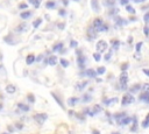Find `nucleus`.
I'll return each mask as SVG.
<instances>
[{
    "mask_svg": "<svg viewBox=\"0 0 149 134\" xmlns=\"http://www.w3.org/2000/svg\"><path fill=\"white\" fill-rule=\"evenodd\" d=\"M91 100V96H88V94H84L83 96V101L84 103H88Z\"/></svg>",
    "mask_w": 149,
    "mask_h": 134,
    "instance_id": "72a5a7b5",
    "label": "nucleus"
},
{
    "mask_svg": "<svg viewBox=\"0 0 149 134\" xmlns=\"http://www.w3.org/2000/svg\"><path fill=\"white\" fill-rule=\"evenodd\" d=\"M58 27H59L61 29H63V28H64V23H59V26H58Z\"/></svg>",
    "mask_w": 149,
    "mask_h": 134,
    "instance_id": "3c124183",
    "label": "nucleus"
},
{
    "mask_svg": "<svg viewBox=\"0 0 149 134\" xmlns=\"http://www.w3.org/2000/svg\"><path fill=\"white\" fill-rule=\"evenodd\" d=\"M142 90H143V92H149V83H146L142 86Z\"/></svg>",
    "mask_w": 149,
    "mask_h": 134,
    "instance_id": "e433bc0d",
    "label": "nucleus"
},
{
    "mask_svg": "<svg viewBox=\"0 0 149 134\" xmlns=\"http://www.w3.org/2000/svg\"><path fill=\"white\" fill-rule=\"evenodd\" d=\"M51 96H52V97L55 98V100H56V103H57V104H58V105H59V106H61V107H62L63 110H65V105L63 104V101H62V99H59V97H58V96H57V94H56L55 92H51Z\"/></svg>",
    "mask_w": 149,
    "mask_h": 134,
    "instance_id": "9d476101",
    "label": "nucleus"
},
{
    "mask_svg": "<svg viewBox=\"0 0 149 134\" xmlns=\"http://www.w3.org/2000/svg\"><path fill=\"white\" fill-rule=\"evenodd\" d=\"M123 117H126V113H125V112H121V113H116V114H114V119H115L116 121L121 120Z\"/></svg>",
    "mask_w": 149,
    "mask_h": 134,
    "instance_id": "b1692460",
    "label": "nucleus"
},
{
    "mask_svg": "<svg viewBox=\"0 0 149 134\" xmlns=\"http://www.w3.org/2000/svg\"><path fill=\"white\" fill-rule=\"evenodd\" d=\"M141 47H142V42H139V43L136 44V52H140Z\"/></svg>",
    "mask_w": 149,
    "mask_h": 134,
    "instance_id": "a19ab883",
    "label": "nucleus"
},
{
    "mask_svg": "<svg viewBox=\"0 0 149 134\" xmlns=\"http://www.w3.org/2000/svg\"><path fill=\"white\" fill-rule=\"evenodd\" d=\"M118 101V98H111V99H104L102 100V103L105 104V105H111V104H113V103H116Z\"/></svg>",
    "mask_w": 149,
    "mask_h": 134,
    "instance_id": "5701e85b",
    "label": "nucleus"
},
{
    "mask_svg": "<svg viewBox=\"0 0 149 134\" xmlns=\"http://www.w3.org/2000/svg\"><path fill=\"white\" fill-rule=\"evenodd\" d=\"M77 62H78V65L83 69L85 66V62H86V57L84 55H79L78 58H77Z\"/></svg>",
    "mask_w": 149,
    "mask_h": 134,
    "instance_id": "1a4fd4ad",
    "label": "nucleus"
},
{
    "mask_svg": "<svg viewBox=\"0 0 149 134\" xmlns=\"http://www.w3.org/2000/svg\"><path fill=\"white\" fill-rule=\"evenodd\" d=\"M143 20H144V22H148V21H149V12H148V13H146V15H144Z\"/></svg>",
    "mask_w": 149,
    "mask_h": 134,
    "instance_id": "a18cd8bd",
    "label": "nucleus"
},
{
    "mask_svg": "<svg viewBox=\"0 0 149 134\" xmlns=\"http://www.w3.org/2000/svg\"><path fill=\"white\" fill-rule=\"evenodd\" d=\"M57 62H58V58H57L55 55H51V56L48 58V64H49V65H51V66L56 65V64H57Z\"/></svg>",
    "mask_w": 149,
    "mask_h": 134,
    "instance_id": "f8f14e48",
    "label": "nucleus"
},
{
    "mask_svg": "<svg viewBox=\"0 0 149 134\" xmlns=\"http://www.w3.org/2000/svg\"><path fill=\"white\" fill-rule=\"evenodd\" d=\"M135 2H142V1H144V0H134Z\"/></svg>",
    "mask_w": 149,
    "mask_h": 134,
    "instance_id": "5fc2aeb1",
    "label": "nucleus"
},
{
    "mask_svg": "<svg viewBox=\"0 0 149 134\" xmlns=\"http://www.w3.org/2000/svg\"><path fill=\"white\" fill-rule=\"evenodd\" d=\"M92 26H93V28H94V29L97 30V33H98V31H101V28H102V26H104V22H102V20H101L100 17H95V19L93 20Z\"/></svg>",
    "mask_w": 149,
    "mask_h": 134,
    "instance_id": "7ed1b4c3",
    "label": "nucleus"
},
{
    "mask_svg": "<svg viewBox=\"0 0 149 134\" xmlns=\"http://www.w3.org/2000/svg\"><path fill=\"white\" fill-rule=\"evenodd\" d=\"M128 66H129L128 63H123V64L121 65V71H122V72H126V70L128 69Z\"/></svg>",
    "mask_w": 149,
    "mask_h": 134,
    "instance_id": "f704fd0d",
    "label": "nucleus"
},
{
    "mask_svg": "<svg viewBox=\"0 0 149 134\" xmlns=\"http://www.w3.org/2000/svg\"><path fill=\"white\" fill-rule=\"evenodd\" d=\"M28 28H29V27H28V24H27V23H20L19 26H16V27H15V29H14V30H15L16 33H24V31H27V30H28Z\"/></svg>",
    "mask_w": 149,
    "mask_h": 134,
    "instance_id": "423d86ee",
    "label": "nucleus"
},
{
    "mask_svg": "<svg viewBox=\"0 0 149 134\" xmlns=\"http://www.w3.org/2000/svg\"><path fill=\"white\" fill-rule=\"evenodd\" d=\"M119 82H120V85H121V89L125 90L126 86H127V82H128V75L127 72H122L120 78H119Z\"/></svg>",
    "mask_w": 149,
    "mask_h": 134,
    "instance_id": "39448f33",
    "label": "nucleus"
},
{
    "mask_svg": "<svg viewBox=\"0 0 149 134\" xmlns=\"http://www.w3.org/2000/svg\"><path fill=\"white\" fill-rule=\"evenodd\" d=\"M112 134H120L119 132H114V133H112Z\"/></svg>",
    "mask_w": 149,
    "mask_h": 134,
    "instance_id": "6e6d98bb",
    "label": "nucleus"
},
{
    "mask_svg": "<svg viewBox=\"0 0 149 134\" xmlns=\"http://www.w3.org/2000/svg\"><path fill=\"white\" fill-rule=\"evenodd\" d=\"M95 36H97V30L93 28V26L88 27V30H87V37H88L90 40H93Z\"/></svg>",
    "mask_w": 149,
    "mask_h": 134,
    "instance_id": "0eeeda50",
    "label": "nucleus"
},
{
    "mask_svg": "<svg viewBox=\"0 0 149 134\" xmlns=\"http://www.w3.org/2000/svg\"><path fill=\"white\" fill-rule=\"evenodd\" d=\"M78 101H79V98H77V97H72V98H70V99L68 100L69 105H71V106H74Z\"/></svg>",
    "mask_w": 149,
    "mask_h": 134,
    "instance_id": "aec40b11",
    "label": "nucleus"
},
{
    "mask_svg": "<svg viewBox=\"0 0 149 134\" xmlns=\"http://www.w3.org/2000/svg\"><path fill=\"white\" fill-rule=\"evenodd\" d=\"M91 7L93 9V12L98 13L100 10V6H99V1L98 0H91Z\"/></svg>",
    "mask_w": 149,
    "mask_h": 134,
    "instance_id": "6e6552de",
    "label": "nucleus"
},
{
    "mask_svg": "<svg viewBox=\"0 0 149 134\" xmlns=\"http://www.w3.org/2000/svg\"><path fill=\"white\" fill-rule=\"evenodd\" d=\"M142 72L149 77V69H142Z\"/></svg>",
    "mask_w": 149,
    "mask_h": 134,
    "instance_id": "de8ad7c7",
    "label": "nucleus"
},
{
    "mask_svg": "<svg viewBox=\"0 0 149 134\" xmlns=\"http://www.w3.org/2000/svg\"><path fill=\"white\" fill-rule=\"evenodd\" d=\"M141 126L143 127V128H148L149 127V113L147 114V117H146V119L142 121V124H141Z\"/></svg>",
    "mask_w": 149,
    "mask_h": 134,
    "instance_id": "4be33fe9",
    "label": "nucleus"
},
{
    "mask_svg": "<svg viewBox=\"0 0 149 134\" xmlns=\"http://www.w3.org/2000/svg\"><path fill=\"white\" fill-rule=\"evenodd\" d=\"M62 49H63V43H61V42H58V43H56L54 47H52V50L54 51H62Z\"/></svg>",
    "mask_w": 149,
    "mask_h": 134,
    "instance_id": "f3484780",
    "label": "nucleus"
},
{
    "mask_svg": "<svg viewBox=\"0 0 149 134\" xmlns=\"http://www.w3.org/2000/svg\"><path fill=\"white\" fill-rule=\"evenodd\" d=\"M70 47H72V48H76V47H77V42H76L74 40H72V41H71V43H70Z\"/></svg>",
    "mask_w": 149,
    "mask_h": 134,
    "instance_id": "37998d69",
    "label": "nucleus"
},
{
    "mask_svg": "<svg viewBox=\"0 0 149 134\" xmlns=\"http://www.w3.org/2000/svg\"><path fill=\"white\" fill-rule=\"evenodd\" d=\"M34 1H35V0H29V2H33V3H34Z\"/></svg>",
    "mask_w": 149,
    "mask_h": 134,
    "instance_id": "4d7b16f0",
    "label": "nucleus"
},
{
    "mask_svg": "<svg viewBox=\"0 0 149 134\" xmlns=\"http://www.w3.org/2000/svg\"><path fill=\"white\" fill-rule=\"evenodd\" d=\"M143 33H144L146 36H149V27H148V26H144V28H143Z\"/></svg>",
    "mask_w": 149,
    "mask_h": 134,
    "instance_id": "58836bf2",
    "label": "nucleus"
},
{
    "mask_svg": "<svg viewBox=\"0 0 149 134\" xmlns=\"http://www.w3.org/2000/svg\"><path fill=\"white\" fill-rule=\"evenodd\" d=\"M3 41H5V42H8L9 44H15V43H14V41L12 40V35H8V36L3 37Z\"/></svg>",
    "mask_w": 149,
    "mask_h": 134,
    "instance_id": "bb28decb",
    "label": "nucleus"
},
{
    "mask_svg": "<svg viewBox=\"0 0 149 134\" xmlns=\"http://www.w3.org/2000/svg\"><path fill=\"white\" fill-rule=\"evenodd\" d=\"M140 89H141V85H140V84H135V85H133V86L130 87V92H132V93L137 92Z\"/></svg>",
    "mask_w": 149,
    "mask_h": 134,
    "instance_id": "393cba45",
    "label": "nucleus"
},
{
    "mask_svg": "<svg viewBox=\"0 0 149 134\" xmlns=\"http://www.w3.org/2000/svg\"><path fill=\"white\" fill-rule=\"evenodd\" d=\"M111 56H112V54H111V52L106 54V55H105V61H109V59H111Z\"/></svg>",
    "mask_w": 149,
    "mask_h": 134,
    "instance_id": "c03bdc74",
    "label": "nucleus"
},
{
    "mask_svg": "<svg viewBox=\"0 0 149 134\" xmlns=\"http://www.w3.org/2000/svg\"><path fill=\"white\" fill-rule=\"evenodd\" d=\"M17 107H19L21 111H23V112H28V111H29V106H27L26 104H22V103H19V104H17Z\"/></svg>",
    "mask_w": 149,
    "mask_h": 134,
    "instance_id": "412c9836",
    "label": "nucleus"
},
{
    "mask_svg": "<svg viewBox=\"0 0 149 134\" xmlns=\"http://www.w3.org/2000/svg\"><path fill=\"white\" fill-rule=\"evenodd\" d=\"M95 49H97V52H99V54L104 52V51L107 49V42L104 41V40L98 41V43L95 44Z\"/></svg>",
    "mask_w": 149,
    "mask_h": 134,
    "instance_id": "f257e3e1",
    "label": "nucleus"
},
{
    "mask_svg": "<svg viewBox=\"0 0 149 134\" xmlns=\"http://www.w3.org/2000/svg\"><path fill=\"white\" fill-rule=\"evenodd\" d=\"M63 3L64 5H68V0H63Z\"/></svg>",
    "mask_w": 149,
    "mask_h": 134,
    "instance_id": "864d4df0",
    "label": "nucleus"
},
{
    "mask_svg": "<svg viewBox=\"0 0 149 134\" xmlns=\"http://www.w3.org/2000/svg\"><path fill=\"white\" fill-rule=\"evenodd\" d=\"M1 106H2V105H1V104H0V110H1Z\"/></svg>",
    "mask_w": 149,
    "mask_h": 134,
    "instance_id": "bf43d9fd",
    "label": "nucleus"
},
{
    "mask_svg": "<svg viewBox=\"0 0 149 134\" xmlns=\"http://www.w3.org/2000/svg\"><path fill=\"white\" fill-rule=\"evenodd\" d=\"M59 62H61V64H62V66H63V68H68V66H69V64H70V63H69L66 59H64V58H61V61H59Z\"/></svg>",
    "mask_w": 149,
    "mask_h": 134,
    "instance_id": "7c9ffc66",
    "label": "nucleus"
},
{
    "mask_svg": "<svg viewBox=\"0 0 149 134\" xmlns=\"http://www.w3.org/2000/svg\"><path fill=\"white\" fill-rule=\"evenodd\" d=\"M92 134H100V132L97 131V129H93V131H92Z\"/></svg>",
    "mask_w": 149,
    "mask_h": 134,
    "instance_id": "8fccbe9b",
    "label": "nucleus"
},
{
    "mask_svg": "<svg viewBox=\"0 0 149 134\" xmlns=\"http://www.w3.org/2000/svg\"><path fill=\"white\" fill-rule=\"evenodd\" d=\"M119 45H120V42H119V41H113V48H114V49H118Z\"/></svg>",
    "mask_w": 149,
    "mask_h": 134,
    "instance_id": "ea45409f",
    "label": "nucleus"
},
{
    "mask_svg": "<svg viewBox=\"0 0 149 134\" xmlns=\"http://www.w3.org/2000/svg\"><path fill=\"white\" fill-rule=\"evenodd\" d=\"M93 58H94L95 62H99V61L101 59V56H100L99 52H94V54H93Z\"/></svg>",
    "mask_w": 149,
    "mask_h": 134,
    "instance_id": "2f4dec72",
    "label": "nucleus"
},
{
    "mask_svg": "<svg viewBox=\"0 0 149 134\" xmlns=\"http://www.w3.org/2000/svg\"><path fill=\"white\" fill-rule=\"evenodd\" d=\"M101 111V107L99 106V105H95L94 107H93V112H92V115H94L97 112H100Z\"/></svg>",
    "mask_w": 149,
    "mask_h": 134,
    "instance_id": "473e14b6",
    "label": "nucleus"
},
{
    "mask_svg": "<svg viewBox=\"0 0 149 134\" xmlns=\"http://www.w3.org/2000/svg\"><path fill=\"white\" fill-rule=\"evenodd\" d=\"M83 75H86L88 78H94V77L97 76V71L93 70V69H88V70H86V72L83 73Z\"/></svg>",
    "mask_w": 149,
    "mask_h": 134,
    "instance_id": "4468645a",
    "label": "nucleus"
},
{
    "mask_svg": "<svg viewBox=\"0 0 149 134\" xmlns=\"http://www.w3.org/2000/svg\"><path fill=\"white\" fill-rule=\"evenodd\" d=\"M41 1H42V0H35V1H34V6H35L36 8H38V7H40Z\"/></svg>",
    "mask_w": 149,
    "mask_h": 134,
    "instance_id": "79ce46f5",
    "label": "nucleus"
},
{
    "mask_svg": "<svg viewBox=\"0 0 149 134\" xmlns=\"http://www.w3.org/2000/svg\"><path fill=\"white\" fill-rule=\"evenodd\" d=\"M132 120H133V118H129V117H127V115H126V117H123L121 120H119V121H118V124H119V125H121V126H123V125H128Z\"/></svg>",
    "mask_w": 149,
    "mask_h": 134,
    "instance_id": "9b49d317",
    "label": "nucleus"
},
{
    "mask_svg": "<svg viewBox=\"0 0 149 134\" xmlns=\"http://www.w3.org/2000/svg\"><path fill=\"white\" fill-rule=\"evenodd\" d=\"M35 61H36V58H35L34 54H29V55H27V57H26V63H27L28 65L33 64Z\"/></svg>",
    "mask_w": 149,
    "mask_h": 134,
    "instance_id": "ddd939ff",
    "label": "nucleus"
},
{
    "mask_svg": "<svg viewBox=\"0 0 149 134\" xmlns=\"http://www.w3.org/2000/svg\"><path fill=\"white\" fill-rule=\"evenodd\" d=\"M120 2H121V5H123V6H127V5H128V0H120Z\"/></svg>",
    "mask_w": 149,
    "mask_h": 134,
    "instance_id": "09e8293b",
    "label": "nucleus"
},
{
    "mask_svg": "<svg viewBox=\"0 0 149 134\" xmlns=\"http://www.w3.org/2000/svg\"><path fill=\"white\" fill-rule=\"evenodd\" d=\"M30 15H31V12L30 10H26V12H22L21 14H20V16H21V19H29L30 17Z\"/></svg>",
    "mask_w": 149,
    "mask_h": 134,
    "instance_id": "a211bd4d",
    "label": "nucleus"
},
{
    "mask_svg": "<svg viewBox=\"0 0 149 134\" xmlns=\"http://www.w3.org/2000/svg\"><path fill=\"white\" fill-rule=\"evenodd\" d=\"M42 23V19H36L34 22H33V27L34 28H38V26Z\"/></svg>",
    "mask_w": 149,
    "mask_h": 134,
    "instance_id": "a878e982",
    "label": "nucleus"
},
{
    "mask_svg": "<svg viewBox=\"0 0 149 134\" xmlns=\"http://www.w3.org/2000/svg\"><path fill=\"white\" fill-rule=\"evenodd\" d=\"M47 118H48V115H47L45 113H37V114L34 115V120H35L38 125H42V124L47 120Z\"/></svg>",
    "mask_w": 149,
    "mask_h": 134,
    "instance_id": "20e7f679",
    "label": "nucleus"
},
{
    "mask_svg": "<svg viewBox=\"0 0 149 134\" xmlns=\"http://www.w3.org/2000/svg\"><path fill=\"white\" fill-rule=\"evenodd\" d=\"M126 7V10L128 12V13H132V14H135V9L130 6V5H127V6H125Z\"/></svg>",
    "mask_w": 149,
    "mask_h": 134,
    "instance_id": "c756f323",
    "label": "nucleus"
},
{
    "mask_svg": "<svg viewBox=\"0 0 149 134\" xmlns=\"http://www.w3.org/2000/svg\"><path fill=\"white\" fill-rule=\"evenodd\" d=\"M27 7H28V5H27L26 2H21V3L19 5V8H20V9H26Z\"/></svg>",
    "mask_w": 149,
    "mask_h": 134,
    "instance_id": "4c0bfd02",
    "label": "nucleus"
},
{
    "mask_svg": "<svg viewBox=\"0 0 149 134\" xmlns=\"http://www.w3.org/2000/svg\"><path fill=\"white\" fill-rule=\"evenodd\" d=\"M58 13H59V15H61V16H64V15L66 14V12H65L64 9H59V12H58Z\"/></svg>",
    "mask_w": 149,
    "mask_h": 134,
    "instance_id": "49530a36",
    "label": "nucleus"
},
{
    "mask_svg": "<svg viewBox=\"0 0 149 134\" xmlns=\"http://www.w3.org/2000/svg\"><path fill=\"white\" fill-rule=\"evenodd\" d=\"M95 71H97V73H98V75H104V73H105V71H106V69H105V66H99Z\"/></svg>",
    "mask_w": 149,
    "mask_h": 134,
    "instance_id": "cd10ccee",
    "label": "nucleus"
},
{
    "mask_svg": "<svg viewBox=\"0 0 149 134\" xmlns=\"http://www.w3.org/2000/svg\"><path fill=\"white\" fill-rule=\"evenodd\" d=\"M27 98H28V100H29L30 103H34V101H35V97H34V94H31V93H29V94L27 96Z\"/></svg>",
    "mask_w": 149,
    "mask_h": 134,
    "instance_id": "c9c22d12",
    "label": "nucleus"
},
{
    "mask_svg": "<svg viewBox=\"0 0 149 134\" xmlns=\"http://www.w3.org/2000/svg\"><path fill=\"white\" fill-rule=\"evenodd\" d=\"M1 134H9V133H1Z\"/></svg>",
    "mask_w": 149,
    "mask_h": 134,
    "instance_id": "13d9d810",
    "label": "nucleus"
},
{
    "mask_svg": "<svg viewBox=\"0 0 149 134\" xmlns=\"http://www.w3.org/2000/svg\"><path fill=\"white\" fill-rule=\"evenodd\" d=\"M134 101V97L130 94V93H126L123 97H122V101H121V105L122 106H127L129 104H132Z\"/></svg>",
    "mask_w": 149,
    "mask_h": 134,
    "instance_id": "f03ea898",
    "label": "nucleus"
},
{
    "mask_svg": "<svg viewBox=\"0 0 149 134\" xmlns=\"http://www.w3.org/2000/svg\"><path fill=\"white\" fill-rule=\"evenodd\" d=\"M139 99H140L141 101L149 103V92H143V93H141L140 97H139Z\"/></svg>",
    "mask_w": 149,
    "mask_h": 134,
    "instance_id": "2eb2a0df",
    "label": "nucleus"
},
{
    "mask_svg": "<svg viewBox=\"0 0 149 134\" xmlns=\"http://www.w3.org/2000/svg\"><path fill=\"white\" fill-rule=\"evenodd\" d=\"M55 5H56V3H55V1H48V2L45 3V7H47L48 9H50V8H54V7H55Z\"/></svg>",
    "mask_w": 149,
    "mask_h": 134,
    "instance_id": "c85d7f7f",
    "label": "nucleus"
},
{
    "mask_svg": "<svg viewBox=\"0 0 149 134\" xmlns=\"http://www.w3.org/2000/svg\"><path fill=\"white\" fill-rule=\"evenodd\" d=\"M15 91H16V87H15L13 84H8V85L6 86V92H7V93L12 94V93H14Z\"/></svg>",
    "mask_w": 149,
    "mask_h": 134,
    "instance_id": "dca6fc26",
    "label": "nucleus"
},
{
    "mask_svg": "<svg viewBox=\"0 0 149 134\" xmlns=\"http://www.w3.org/2000/svg\"><path fill=\"white\" fill-rule=\"evenodd\" d=\"M16 126H17V128H19V129H21V128H22V125H21V124H16Z\"/></svg>",
    "mask_w": 149,
    "mask_h": 134,
    "instance_id": "603ef678",
    "label": "nucleus"
},
{
    "mask_svg": "<svg viewBox=\"0 0 149 134\" xmlns=\"http://www.w3.org/2000/svg\"><path fill=\"white\" fill-rule=\"evenodd\" d=\"M1 68H2V65H0V69H1Z\"/></svg>",
    "mask_w": 149,
    "mask_h": 134,
    "instance_id": "052dcab7",
    "label": "nucleus"
},
{
    "mask_svg": "<svg viewBox=\"0 0 149 134\" xmlns=\"http://www.w3.org/2000/svg\"><path fill=\"white\" fill-rule=\"evenodd\" d=\"M87 84H88V82H87V80H86V82H83V83H80V84H77V85H76V90L81 91V90H84V87H85Z\"/></svg>",
    "mask_w": 149,
    "mask_h": 134,
    "instance_id": "6ab92c4d",
    "label": "nucleus"
}]
</instances>
